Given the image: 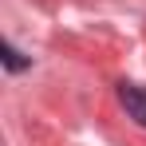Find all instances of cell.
I'll return each mask as SVG.
<instances>
[{
  "instance_id": "6da1fadb",
  "label": "cell",
  "mask_w": 146,
  "mask_h": 146,
  "mask_svg": "<svg viewBox=\"0 0 146 146\" xmlns=\"http://www.w3.org/2000/svg\"><path fill=\"white\" fill-rule=\"evenodd\" d=\"M119 103L126 111V119H134L138 126H146V91L138 83H119Z\"/></svg>"
},
{
  "instance_id": "7a4b0ae2",
  "label": "cell",
  "mask_w": 146,
  "mask_h": 146,
  "mask_svg": "<svg viewBox=\"0 0 146 146\" xmlns=\"http://www.w3.org/2000/svg\"><path fill=\"white\" fill-rule=\"evenodd\" d=\"M0 51H4V67H8V71H24L28 63H32V59H24L12 44H0Z\"/></svg>"
}]
</instances>
